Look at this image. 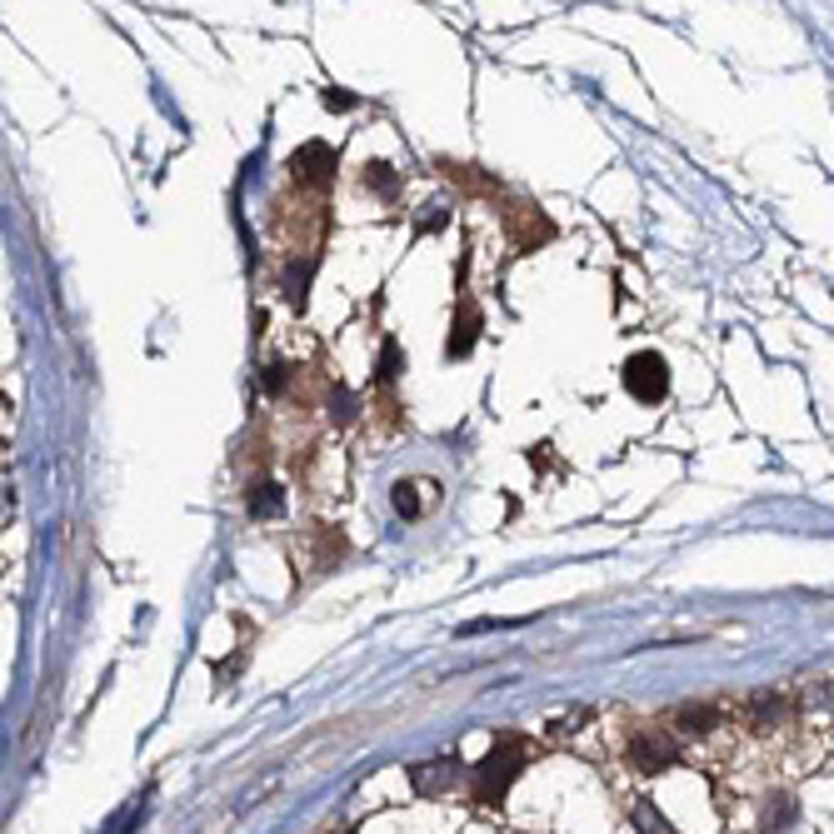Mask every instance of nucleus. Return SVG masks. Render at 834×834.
Returning <instances> with one entry per match:
<instances>
[{"instance_id": "1", "label": "nucleus", "mask_w": 834, "mask_h": 834, "mask_svg": "<svg viewBox=\"0 0 834 834\" xmlns=\"http://www.w3.org/2000/svg\"><path fill=\"white\" fill-rule=\"evenodd\" d=\"M530 754H535L530 734L500 730V734L490 740V750H485L480 760L470 764V800L480 804V810H505V800H510L515 780L525 774Z\"/></svg>"}, {"instance_id": "2", "label": "nucleus", "mask_w": 834, "mask_h": 834, "mask_svg": "<svg viewBox=\"0 0 834 834\" xmlns=\"http://www.w3.org/2000/svg\"><path fill=\"white\" fill-rule=\"evenodd\" d=\"M684 760H690V744L664 720L634 724V730L624 734V764H630L634 774H670V770H680Z\"/></svg>"}, {"instance_id": "3", "label": "nucleus", "mask_w": 834, "mask_h": 834, "mask_svg": "<svg viewBox=\"0 0 834 834\" xmlns=\"http://www.w3.org/2000/svg\"><path fill=\"white\" fill-rule=\"evenodd\" d=\"M664 724H670L684 744H714L734 730V714H730V704H720V700H694V704H674V710L664 714Z\"/></svg>"}, {"instance_id": "4", "label": "nucleus", "mask_w": 834, "mask_h": 834, "mask_svg": "<svg viewBox=\"0 0 834 834\" xmlns=\"http://www.w3.org/2000/svg\"><path fill=\"white\" fill-rule=\"evenodd\" d=\"M624 390L640 405H660L664 395H670V365H664V355H654V350L630 355V360H624Z\"/></svg>"}, {"instance_id": "5", "label": "nucleus", "mask_w": 834, "mask_h": 834, "mask_svg": "<svg viewBox=\"0 0 834 834\" xmlns=\"http://www.w3.org/2000/svg\"><path fill=\"white\" fill-rule=\"evenodd\" d=\"M505 235L515 241V251H540V245L555 241V221L535 201H510V211H505Z\"/></svg>"}, {"instance_id": "6", "label": "nucleus", "mask_w": 834, "mask_h": 834, "mask_svg": "<svg viewBox=\"0 0 834 834\" xmlns=\"http://www.w3.org/2000/svg\"><path fill=\"white\" fill-rule=\"evenodd\" d=\"M291 181L301 185V191H311V195L330 191V185H335V151L325 141H305L301 151L291 155Z\"/></svg>"}, {"instance_id": "7", "label": "nucleus", "mask_w": 834, "mask_h": 834, "mask_svg": "<svg viewBox=\"0 0 834 834\" xmlns=\"http://www.w3.org/2000/svg\"><path fill=\"white\" fill-rule=\"evenodd\" d=\"M460 784H470V770H465L455 754H440V760L410 764V790L425 794V800H435V794H450V790H460Z\"/></svg>"}, {"instance_id": "8", "label": "nucleus", "mask_w": 834, "mask_h": 834, "mask_svg": "<svg viewBox=\"0 0 834 834\" xmlns=\"http://www.w3.org/2000/svg\"><path fill=\"white\" fill-rule=\"evenodd\" d=\"M480 330H485L480 305H475L470 295H460V305H455V321H450V340H445V355H450V360H465V355L480 345Z\"/></svg>"}, {"instance_id": "9", "label": "nucleus", "mask_w": 834, "mask_h": 834, "mask_svg": "<svg viewBox=\"0 0 834 834\" xmlns=\"http://www.w3.org/2000/svg\"><path fill=\"white\" fill-rule=\"evenodd\" d=\"M305 540H311V550H315V560H311L315 570H335V565L350 555V540H345L335 525H311V530H305Z\"/></svg>"}, {"instance_id": "10", "label": "nucleus", "mask_w": 834, "mask_h": 834, "mask_svg": "<svg viewBox=\"0 0 834 834\" xmlns=\"http://www.w3.org/2000/svg\"><path fill=\"white\" fill-rule=\"evenodd\" d=\"M794 820H800V800H794L790 790L764 794V804H760V830L764 834H784Z\"/></svg>"}, {"instance_id": "11", "label": "nucleus", "mask_w": 834, "mask_h": 834, "mask_svg": "<svg viewBox=\"0 0 834 834\" xmlns=\"http://www.w3.org/2000/svg\"><path fill=\"white\" fill-rule=\"evenodd\" d=\"M245 510H251V520H275L285 510V490L275 480H261L251 490V500H245Z\"/></svg>"}, {"instance_id": "12", "label": "nucleus", "mask_w": 834, "mask_h": 834, "mask_svg": "<svg viewBox=\"0 0 834 834\" xmlns=\"http://www.w3.org/2000/svg\"><path fill=\"white\" fill-rule=\"evenodd\" d=\"M360 185H365L370 195H380V201H395V195H400V175H395V165H385V161H370V165H365Z\"/></svg>"}, {"instance_id": "13", "label": "nucleus", "mask_w": 834, "mask_h": 834, "mask_svg": "<svg viewBox=\"0 0 834 834\" xmlns=\"http://www.w3.org/2000/svg\"><path fill=\"white\" fill-rule=\"evenodd\" d=\"M630 820H634V830H640V834H680L670 820H664V810L654 800H634L630 804Z\"/></svg>"}, {"instance_id": "14", "label": "nucleus", "mask_w": 834, "mask_h": 834, "mask_svg": "<svg viewBox=\"0 0 834 834\" xmlns=\"http://www.w3.org/2000/svg\"><path fill=\"white\" fill-rule=\"evenodd\" d=\"M420 490H430V480H395V510H400V520H415L425 510Z\"/></svg>"}, {"instance_id": "15", "label": "nucleus", "mask_w": 834, "mask_h": 834, "mask_svg": "<svg viewBox=\"0 0 834 834\" xmlns=\"http://www.w3.org/2000/svg\"><path fill=\"white\" fill-rule=\"evenodd\" d=\"M325 405H330V420H335V425H350L355 410H360V400H355L345 385H330V400H325Z\"/></svg>"}, {"instance_id": "16", "label": "nucleus", "mask_w": 834, "mask_h": 834, "mask_svg": "<svg viewBox=\"0 0 834 834\" xmlns=\"http://www.w3.org/2000/svg\"><path fill=\"white\" fill-rule=\"evenodd\" d=\"M395 375H400V345L385 340L380 345V365H375V385L385 390V385H395Z\"/></svg>"}, {"instance_id": "17", "label": "nucleus", "mask_w": 834, "mask_h": 834, "mask_svg": "<svg viewBox=\"0 0 834 834\" xmlns=\"http://www.w3.org/2000/svg\"><path fill=\"white\" fill-rule=\"evenodd\" d=\"M291 375H295V365H285V360H271V365H265V375H261V385H265V390H271V395H281V390H285V380H291Z\"/></svg>"}, {"instance_id": "18", "label": "nucleus", "mask_w": 834, "mask_h": 834, "mask_svg": "<svg viewBox=\"0 0 834 834\" xmlns=\"http://www.w3.org/2000/svg\"><path fill=\"white\" fill-rule=\"evenodd\" d=\"M321 101H325V105H330V111H355V95H345V91H340V85H330V91H325V95H321Z\"/></svg>"}]
</instances>
